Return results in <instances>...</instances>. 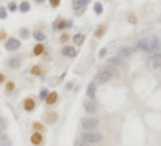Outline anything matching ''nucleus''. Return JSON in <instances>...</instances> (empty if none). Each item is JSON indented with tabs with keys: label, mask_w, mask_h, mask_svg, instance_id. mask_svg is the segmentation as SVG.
<instances>
[{
	"label": "nucleus",
	"mask_w": 161,
	"mask_h": 146,
	"mask_svg": "<svg viewBox=\"0 0 161 146\" xmlns=\"http://www.w3.org/2000/svg\"><path fill=\"white\" fill-rule=\"evenodd\" d=\"M80 140L86 141V143H100V141L103 140V135L100 133V132H84L82 136H80Z\"/></svg>",
	"instance_id": "1"
},
{
	"label": "nucleus",
	"mask_w": 161,
	"mask_h": 146,
	"mask_svg": "<svg viewBox=\"0 0 161 146\" xmlns=\"http://www.w3.org/2000/svg\"><path fill=\"white\" fill-rule=\"evenodd\" d=\"M98 119L95 117H84L82 120H80V125H82V129L86 132H95V129H98Z\"/></svg>",
	"instance_id": "2"
},
{
	"label": "nucleus",
	"mask_w": 161,
	"mask_h": 146,
	"mask_svg": "<svg viewBox=\"0 0 161 146\" xmlns=\"http://www.w3.org/2000/svg\"><path fill=\"white\" fill-rule=\"evenodd\" d=\"M111 79V76L108 72H105V71H100V72H97V76H95V82L93 84H106L108 81Z\"/></svg>",
	"instance_id": "3"
},
{
	"label": "nucleus",
	"mask_w": 161,
	"mask_h": 146,
	"mask_svg": "<svg viewBox=\"0 0 161 146\" xmlns=\"http://www.w3.org/2000/svg\"><path fill=\"white\" fill-rule=\"evenodd\" d=\"M21 47V42L18 40V39H8L7 42H5V48L8 50V51H15V50H18Z\"/></svg>",
	"instance_id": "4"
},
{
	"label": "nucleus",
	"mask_w": 161,
	"mask_h": 146,
	"mask_svg": "<svg viewBox=\"0 0 161 146\" xmlns=\"http://www.w3.org/2000/svg\"><path fill=\"white\" fill-rule=\"evenodd\" d=\"M137 48L140 51H145V53H150V39H147V37L140 39L139 44H137Z\"/></svg>",
	"instance_id": "5"
},
{
	"label": "nucleus",
	"mask_w": 161,
	"mask_h": 146,
	"mask_svg": "<svg viewBox=\"0 0 161 146\" xmlns=\"http://www.w3.org/2000/svg\"><path fill=\"white\" fill-rule=\"evenodd\" d=\"M7 66H8V68H11V69H18L21 66V58H18V56H11V58H8Z\"/></svg>",
	"instance_id": "6"
},
{
	"label": "nucleus",
	"mask_w": 161,
	"mask_h": 146,
	"mask_svg": "<svg viewBox=\"0 0 161 146\" xmlns=\"http://www.w3.org/2000/svg\"><path fill=\"white\" fill-rule=\"evenodd\" d=\"M132 53H134V48H131V47H121L119 51H118V58H127Z\"/></svg>",
	"instance_id": "7"
},
{
	"label": "nucleus",
	"mask_w": 161,
	"mask_h": 146,
	"mask_svg": "<svg viewBox=\"0 0 161 146\" xmlns=\"http://www.w3.org/2000/svg\"><path fill=\"white\" fill-rule=\"evenodd\" d=\"M63 55L69 56V58H76L77 56V50L74 47H63Z\"/></svg>",
	"instance_id": "8"
},
{
	"label": "nucleus",
	"mask_w": 161,
	"mask_h": 146,
	"mask_svg": "<svg viewBox=\"0 0 161 146\" xmlns=\"http://www.w3.org/2000/svg\"><path fill=\"white\" fill-rule=\"evenodd\" d=\"M84 109H86L89 114H95L97 112V106L93 101H84Z\"/></svg>",
	"instance_id": "9"
},
{
	"label": "nucleus",
	"mask_w": 161,
	"mask_h": 146,
	"mask_svg": "<svg viewBox=\"0 0 161 146\" xmlns=\"http://www.w3.org/2000/svg\"><path fill=\"white\" fill-rule=\"evenodd\" d=\"M155 51H159V39H150V53H155Z\"/></svg>",
	"instance_id": "10"
},
{
	"label": "nucleus",
	"mask_w": 161,
	"mask_h": 146,
	"mask_svg": "<svg viewBox=\"0 0 161 146\" xmlns=\"http://www.w3.org/2000/svg\"><path fill=\"white\" fill-rule=\"evenodd\" d=\"M151 68H155V69H158V68H161V55L159 53H156L153 58H151Z\"/></svg>",
	"instance_id": "11"
},
{
	"label": "nucleus",
	"mask_w": 161,
	"mask_h": 146,
	"mask_svg": "<svg viewBox=\"0 0 161 146\" xmlns=\"http://www.w3.org/2000/svg\"><path fill=\"white\" fill-rule=\"evenodd\" d=\"M87 96L90 98V100L93 101V98H95V84H89V87H87Z\"/></svg>",
	"instance_id": "12"
},
{
	"label": "nucleus",
	"mask_w": 161,
	"mask_h": 146,
	"mask_svg": "<svg viewBox=\"0 0 161 146\" xmlns=\"http://www.w3.org/2000/svg\"><path fill=\"white\" fill-rule=\"evenodd\" d=\"M73 42H74V45H82L84 42H86V37H84L82 34H76L74 37H73Z\"/></svg>",
	"instance_id": "13"
},
{
	"label": "nucleus",
	"mask_w": 161,
	"mask_h": 146,
	"mask_svg": "<svg viewBox=\"0 0 161 146\" xmlns=\"http://www.w3.org/2000/svg\"><path fill=\"white\" fill-rule=\"evenodd\" d=\"M32 37L37 40V42H42V40H45V34L42 31H39V29H36L34 32H32Z\"/></svg>",
	"instance_id": "14"
},
{
	"label": "nucleus",
	"mask_w": 161,
	"mask_h": 146,
	"mask_svg": "<svg viewBox=\"0 0 161 146\" xmlns=\"http://www.w3.org/2000/svg\"><path fill=\"white\" fill-rule=\"evenodd\" d=\"M34 108H36V105H34V100H32V98L24 100V109L26 111H34Z\"/></svg>",
	"instance_id": "15"
},
{
	"label": "nucleus",
	"mask_w": 161,
	"mask_h": 146,
	"mask_svg": "<svg viewBox=\"0 0 161 146\" xmlns=\"http://www.w3.org/2000/svg\"><path fill=\"white\" fill-rule=\"evenodd\" d=\"M31 141H32V144H34V146H39L42 143V135L40 133H34L31 136Z\"/></svg>",
	"instance_id": "16"
},
{
	"label": "nucleus",
	"mask_w": 161,
	"mask_h": 146,
	"mask_svg": "<svg viewBox=\"0 0 161 146\" xmlns=\"http://www.w3.org/2000/svg\"><path fill=\"white\" fill-rule=\"evenodd\" d=\"M82 7H86V0H74L73 2V8L76 11H77L79 8H82Z\"/></svg>",
	"instance_id": "17"
},
{
	"label": "nucleus",
	"mask_w": 161,
	"mask_h": 146,
	"mask_svg": "<svg viewBox=\"0 0 161 146\" xmlns=\"http://www.w3.org/2000/svg\"><path fill=\"white\" fill-rule=\"evenodd\" d=\"M56 100H58V95H56V93L53 92V93H50V95L47 96V100H45V101H47V105H53Z\"/></svg>",
	"instance_id": "18"
},
{
	"label": "nucleus",
	"mask_w": 161,
	"mask_h": 146,
	"mask_svg": "<svg viewBox=\"0 0 161 146\" xmlns=\"http://www.w3.org/2000/svg\"><path fill=\"white\" fill-rule=\"evenodd\" d=\"M106 32V26L105 24H102V26H98V29L95 31V37H102L103 34Z\"/></svg>",
	"instance_id": "19"
},
{
	"label": "nucleus",
	"mask_w": 161,
	"mask_h": 146,
	"mask_svg": "<svg viewBox=\"0 0 161 146\" xmlns=\"http://www.w3.org/2000/svg\"><path fill=\"white\" fill-rule=\"evenodd\" d=\"M0 146H10V138L8 136H5V135H0Z\"/></svg>",
	"instance_id": "20"
},
{
	"label": "nucleus",
	"mask_w": 161,
	"mask_h": 146,
	"mask_svg": "<svg viewBox=\"0 0 161 146\" xmlns=\"http://www.w3.org/2000/svg\"><path fill=\"white\" fill-rule=\"evenodd\" d=\"M44 45H42V44H37L36 47H34V55H42V53H44Z\"/></svg>",
	"instance_id": "21"
},
{
	"label": "nucleus",
	"mask_w": 161,
	"mask_h": 146,
	"mask_svg": "<svg viewBox=\"0 0 161 146\" xmlns=\"http://www.w3.org/2000/svg\"><path fill=\"white\" fill-rule=\"evenodd\" d=\"M93 11H95L97 15H102V13H103V7H102L100 2H97L95 5H93Z\"/></svg>",
	"instance_id": "22"
},
{
	"label": "nucleus",
	"mask_w": 161,
	"mask_h": 146,
	"mask_svg": "<svg viewBox=\"0 0 161 146\" xmlns=\"http://www.w3.org/2000/svg\"><path fill=\"white\" fill-rule=\"evenodd\" d=\"M29 8H31V5L27 2H23L21 5H20V11L21 13H26V11H29Z\"/></svg>",
	"instance_id": "23"
},
{
	"label": "nucleus",
	"mask_w": 161,
	"mask_h": 146,
	"mask_svg": "<svg viewBox=\"0 0 161 146\" xmlns=\"http://www.w3.org/2000/svg\"><path fill=\"white\" fill-rule=\"evenodd\" d=\"M119 64H121V58H118V56L110 58V66H119Z\"/></svg>",
	"instance_id": "24"
},
{
	"label": "nucleus",
	"mask_w": 161,
	"mask_h": 146,
	"mask_svg": "<svg viewBox=\"0 0 161 146\" xmlns=\"http://www.w3.org/2000/svg\"><path fill=\"white\" fill-rule=\"evenodd\" d=\"M20 37H21V39H27V37H29V31L24 29V27L20 29Z\"/></svg>",
	"instance_id": "25"
},
{
	"label": "nucleus",
	"mask_w": 161,
	"mask_h": 146,
	"mask_svg": "<svg viewBox=\"0 0 161 146\" xmlns=\"http://www.w3.org/2000/svg\"><path fill=\"white\" fill-rule=\"evenodd\" d=\"M0 20H7V8L0 7Z\"/></svg>",
	"instance_id": "26"
},
{
	"label": "nucleus",
	"mask_w": 161,
	"mask_h": 146,
	"mask_svg": "<svg viewBox=\"0 0 161 146\" xmlns=\"http://www.w3.org/2000/svg\"><path fill=\"white\" fill-rule=\"evenodd\" d=\"M8 10H10V11H16L18 10V5H16L15 2H10V3H8Z\"/></svg>",
	"instance_id": "27"
},
{
	"label": "nucleus",
	"mask_w": 161,
	"mask_h": 146,
	"mask_svg": "<svg viewBox=\"0 0 161 146\" xmlns=\"http://www.w3.org/2000/svg\"><path fill=\"white\" fill-rule=\"evenodd\" d=\"M47 116H49V117H47V122H49V124H53V122L56 120V114H47Z\"/></svg>",
	"instance_id": "28"
},
{
	"label": "nucleus",
	"mask_w": 161,
	"mask_h": 146,
	"mask_svg": "<svg viewBox=\"0 0 161 146\" xmlns=\"http://www.w3.org/2000/svg\"><path fill=\"white\" fill-rule=\"evenodd\" d=\"M47 96H49V90H45V88H44V90L40 92V100H47Z\"/></svg>",
	"instance_id": "29"
},
{
	"label": "nucleus",
	"mask_w": 161,
	"mask_h": 146,
	"mask_svg": "<svg viewBox=\"0 0 161 146\" xmlns=\"http://www.w3.org/2000/svg\"><path fill=\"white\" fill-rule=\"evenodd\" d=\"M74 146H90V144L86 143V141H82V140H77V141L74 143Z\"/></svg>",
	"instance_id": "30"
},
{
	"label": "nucleus",
	"mask_w": 161,
	"mask_h": 146,
	"mask_svg": "<svg viewBox=\"0 0 161 146\" xmlns=\"http://www.w3.org/2000/svg\"><path fill=\"white\" fill-rule=\"evenodd\" d=\"M32 127H34L36 130H39V132H40L42 129H44V125H42V124H39V122H34V124H32Z\"/></svg>",
	"instance_id": "31"
},
{
	"label": "nucleus",
	"mask_w": 161,
	"mask_h": 146,
	"mask_svg": "<svg viewBox=\"0 0 161 146\" xmlns=\"http://www.w3.org/2000/svg\"><path fill=\"white\" fill-rule=\"evenodd\" d=\"M13 88H15V84H13V82H8V84H7V92H11Z\"/></svg>",
	"instance_id": "32"
},
{
	"label": "nucleus",
	"mask_w": 161,
	"mask_h": 146,
	"mask_svg": "<svg viewBox=\"0 0 161 146\" xmlns=\"http://www.w3.org/2000/svg\"><path fill=\"white\" fill-rule=\"evenodd\" d=\"M49 2H50L52 7H58L60 5V0H49Z\"/></svg>",
	"instance_id": "33"
},
{
	"label": "nucleus",
	"mask_w": 161,
	"mask_h": 146,
	"mask_svg": "<svg viewBox=\"0 0 161 146\" xmlns=\"http://www.w3.org/2000/svg\"><path fill=\"white\" fill-rule=\"evenodd\" d=\"M105 55H106V48H102V50H100V53H98V58H103Z\"/></svg>",
	"instance_id": "34"
},
{
	"label": "nucleus",
	"mask_w": 161,
	"mask_h": 146,
	"mask_svg": "<svg viewBox=\"0 0 161 146\" xmlns=\"http://www.w3.org/2000/svg\"><path fill=\"white\" fill-rule=\"evenodd\" d=\"M73 27V21L71 20H66V29H71Z\"/></svg>",
	"instance_id": "35"
},
{
	"label": "nucleus",
	"mask_w": 161,
	"mask_h": 146,
	"mask_svg": "<svg viewBox=\"0 0 161 146\" xmlns=\"http://www.w3.org/2000/svg\"><path fill=\"white\" fill-rule=\"evenodd\" d=\"M32 74H40V69L37 68V66H34V68H32Z\"/></svg>",
	"instance_id": "36"
},
{
	"label": "nucleus",
	"mask_w": 161,
	"mask_h": 146,
	"mask_svg": "<svg viewBox=\"0 0 161 146\" xmlns=\"http://www.w3.org/2000/svg\"><path fill=\"white\" fill-rule=\"evenodd\" d=\"M68 39H69V37H68V35H66V34H63V35H61V37H60V40H61V42H63V44H65V42H66V40H68Z\"/></svg>",
	"instance_id": "37"
},
{
	"label": "nucleus",
	"mask_w": 161,
	"mask_h": 146,
	"mask_svg": "<svg viewBox=\"0 0 161 146\" xmlns=\"http://www.w3.org/2000/svg\"><path fill=\"white\" fill-rule=\"evenodd\" d=\"M84 10H86V7L79 8V10H77V13H76V15H77V16H80V15H82V13H84Z\"/></svg>",
	"instance_id": "38"
},
{
	"label": "nucleus",
	"mask_w": 161,
	"mask_h": 146,
	"mask_svg": "<svg viewBox=\"0 0 161 146\" xmlns=\"http://www.w3.org/2000/svg\"><path fill=\"white\" fill-rule=\"evenodd\" d=\"M2 82H5V76H3L2 72H0V84H2Z\"/></svg>",
	"instance_id": "39"
},
{
	"label": "nucleus",
	"mask_w": 161,
	"mask_h": 146,
	"mask_svg": "<svg viewBox=\"0 0 161 146\" xmlns=\"http://www.w3.org/2000/svg\"><path fill=\"white\" fill-rule=\"evenodd\" d=\"M129 21H131V23H137V20H135V16H129Z\"/></svg>",
	"instance_id": "40"
},
{
	"label": "nucleus",
	"mask_w": 161,
	"mask_h": 146,
	"mask_svg": "<svg viewBox=\"0 0 161 146\" xmlns=\"http://www.w3.org/2000/svg\"><path fill=\"white\" fill-rule=\"evenodd\" d=\"M66 88H68V90H69V88H73V82H68V84H66Z\"/></svg>",
	"instance_id": "41"
},
{
	"label": "nucleus",
	"mask_w": 161,
	"mask_h": 146,
	"mask_svg": "<svg viewBox=\"0 0 161 146\" xmlns=\"http://www.w3.org/2000/svg\"><path fill=\"white\" fill-rule=\"evenodd\" d=\"M36 2H37V3H44L45 0H36Z\"/></svg>",
	"instance_id": "42"
},
{
	"label": "nucleus",
	"mask_w": 161,
	"mask_h": 146,
	"mask_svg": "<svg viewBox=\"0 0 161 146\" xmlns=\"http://www.w3.org/2000/svg\"><path fill=\"white\" fill-rule=\"evenodd\" d=\"M0 133H2V129H0Z\"/></svg>",
	"instance_id": "43"
},
{
	"label": "nucleus",
	"mask_w": 161,
	"mask_h": 146,
	"mask_svg": "<svg viewBox=\"0 0 161 146\" xmlns=\"http://www.w3.org/2000/svg\"><path fill=\"white\" fill-rule=\"evenodd\" d=\"M87 2H89V0H86V3H87Z\"/></svg>",
	"instance_id": "44"
}]
</instances>
